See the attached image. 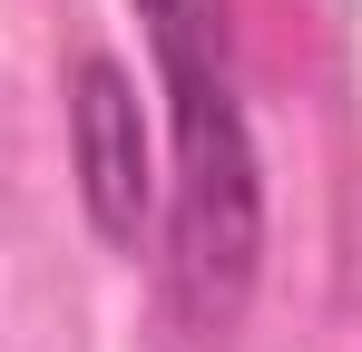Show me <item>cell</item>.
<instances>
[{"label":"cell","instance_id":"obj_1","mask_svg":"<svg viewBox=\"0 0 362 352\" xmlns=\"http://www.w3.org/2000/svg\"><path fill=\"white\" fill-rule=\"evenodd\" d=\"M137 30L167 88V274L186 333H226L264 264V157L235 69V0H137Z\"/></svg>","mask_w":362,"mask_h":352},{"label":"cell","instance_id":"obj_2","mask_svg":"<svg viewBox=\"0 0 362 352\" xmlns=\"http://www.w3.org/2000/svg\"><path fill=\"white\" fill-rule=\"evenodd\" d=\"M69 167H78V206H88V235L98 245H137L167 176H157V137H147V108H137V78H127L118 49H78L69 59Z\"/></svg>","mask_w":362,"mask_h":352}]
</instances>
